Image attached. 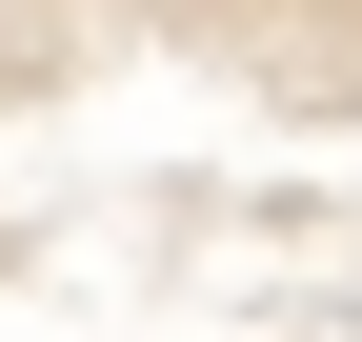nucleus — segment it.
<instances>
[{
    "mask_svg": "<svg viewBox=\"0 0 362 342\" xmlns=\"http://www.w3.org/2000/svg\"><path fill=\"white\" fill-rule=\"evenodd\" d=\"M40 61H61V40H40V0H0V101H21Z\"/></svg>",
    "mask_w": 362,
    "mask_h": 342,
    "instance_id": "nucleus-1",
    "label": "nucleus"
},
{
    "mask_svg": "<svg viewBox=\"0 0 362 342\" xmlns=\"http://www.w3.org/2000/svg\"><path fill=\"white\" fill-rule=\"evenodd\" d=\"M181 20H221V0H181Z\"/></svg>",
    "mask_w": 362,
    "mask_h": 342,
    "instance_id": "nucleus-2",
    "label": "nucleus"
}]
</instances>
